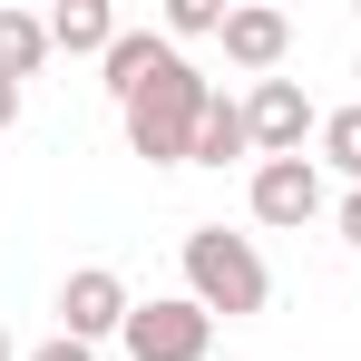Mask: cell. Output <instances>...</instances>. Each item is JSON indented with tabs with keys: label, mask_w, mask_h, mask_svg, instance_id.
<instances>
[{
	"label": "cell",
	"mask_w": 361,
	"mask_h": 361,
	"mask_svg": "<svg viewBox=\"0 0 361 361\" xmlns=\"http://www.w3.org/2000/svg\"><path fill=\"white\" fill-rule=\"evenodd\" d=\"M108 88H118V108H127V147H137L147 166H195V118H205L215 88H205L157 30H118Z\"/></svg>",
	"instance_id": "obj_1"
},
{
	"label": "cell",
	"mask_w": 361,
	"mask_h": 361,
	"mask_svg": "<svg viewBox=\"0 0 361 361\" xmlns=\"http://www.w3.org/2000/svg\"><path fill=\"white\" fill-rule=\"evenodd\" d=\"M185 293L205 302V312H225V322H254L264 293H274V274H264V254L225 225H195L185 235Z\"/></svg>",
	"instance_id": "obj_2"
},
{
	"label": "cell",
	"mask_w": 361,
	"mask_h": 361,
	"mask_svg": "<svg viewBox=\"0 0 361 361\" xmlns=\"http://www.w3.org/2000/svg\"><path fill=\"white\" fill-rule=\"evenodd\" d=\"M127 361H205V342H215V312L195 293H166V302H137L127 312Z\"/></svg>",
	"instance_id": "obj_3"
},
{
	"label": "cell",
	"mask_w": 361,
	"mask_h": 361,
	"mask_svg": "<svg viewBox=\"0 0 361 361\" xmlns=\"http://www.w3.org/2000/svg\"><path fill=\"white\" fill-rule=\"evenodd\" d=\"M244 127H254V157H302V137H312V98H302V78H254V98H244Z\"/></svg>",
	"instance_id": "obj_4"
},
{
	"label": "cell",
	"mask_w": 361,
	"mask_h": 361,
	"mask_svg": "<svg viewBox=\"0 0 361 361\" xmlns=\"http://www.w3.org/2000/svg\"><path fill=\"white\" fill-rule=\"evenodd\" d=\"M127 312H137V302H127L118 274H108V264H78L68 293H59V332L68 342H108V332H127Z\"/></svg>",
	"instance_id": "obj_5"
},
{
	"label": "cell",
	"mask_w": 361,
	"mask_h": 361,
	"mask_svg": "<svg viewBox=\"0 0 361 361\" xmlns=\"http://www.w3.org/2000/svg\"><path fill=\"white\" fill-rule=\"evenodd\" d=\"M254 215L283 225V235H302V225L322 215V176H312V157H264V166H254Z\"/></svg>",
	"instance_id": "obj_6"
},
{
	"label": "cell",
	"mask_w": 361,
	"mask_h": 361,
	"mask_svg": "<svg viewBox=\"0 0 361 361\" xmlns=\"http://www.w3.org/2000/svg\"><path fill=\"white\" fill-rule=\"evenodd\" d=\"M283 49H293V20H283V10H225V59H235V68L274 78Z\"/></svg>",
	"instance_id": "obj_7"
},
{
	"label": "cell",
	"mask_w": 361,
	"mask_h": 361,
	"mask_svg": "<svg viewBox=\"0 0 361 361\" xmlns=\"http://www.w3.org/2000/svg\"><path fill=\"white\" fill-rule=\"evenodd\" d=\"M49 49H68V59L98 49V59H108V49H118V10H108V0H59V10H49Z\"/></svg>",
	"instance_id": "obj_8"
},
{
	"label": "cell",
	"mask_w": 361,
	"mask_h": 361,
	"mask_svg": "<svg viewBox=\"0 0 361 361\" xmlns=\"http://www.w3.org/2000/svg\"><path fill=\"white\" fill-rule=\"evenodd\" d=\"M225 157H254V127H244L235 98H205V118H195V166H225Z\"/></svg>",
	"instance_id": "obj_9"
},
{
	"label": "cell",
	"mask_w": 361,
	"mask_h": 361,
	"mask_svg": "<svg viewBox=\"0 0 361 361\" xmlns=\"http://www.w3.org/2000/svg\"><path fill=\"white\" fill-rule=\"evenodd\" d=\"M39 59H49V20H30V10H0V78L20 88Z\"/></svg>",
	"instance_id": "obj_10"
},
{
	"label": "cell",
	"mask_w": 361,
	"mask_h": 361,
	"mask_svg": "<svg viewBox=\"0 0 361 361\" xmlns=\"http://www.w3.org/2000/svg\"><path fill=\"white\" fill-rule=\"evenodd\" d=\"M322 157L361 185V108H332V118H322Z\"/></svg>",
	"instance_id": "obj_11"
},
{
	"label": "cell",
	"mask_w": 361,
	"mask_h": 361,
	"mask_svg": "<svg viewBox=\"0 0 361 361\" xmlns=\"http://www.w3.org/2000/svg\"><path fill=\"white\" fill-rule=\"evenodd\" d=\"M166 30H176V39H225V10H215V0H176Z\"/></svg>",
	"instance_id": "obj_12"
},
{
	"label": "cell",
	"mask_w": 361,
	"mask_h": 361,
	"mask_svg": "<svg viewBox=\"0 0 361 361\" xmlns=\"http://www.w3.org/2000/svg\"><path fill=\"white\" fill-rule=\"evenodd\" d=\"M30 361H98V352H88V342H68V332H59V342H39Z\"/></svg>",
	"instance_id": "obj_13"
},
{
	"label": "cell",
	"mask_w": 361,
	"mask_h": 361,
	"mask_svg": "<svg viewBox=\"0 0 361 361\" xmlns=\"http://www.w3.org/2000/svg\"><path fill=\"white\" fill-rule=\"evenodd\" d=\"M342 235H352V244H361V185H352V205H342Z\"/></svg>",
	"instance_id": "obj_14"
},
{
	"label": "cell",
	"mask_w": 361,
	"mask_h": 361,
	"mask_svg": "<svg viewBox=\"0 0 361 361\" xmlns=\"http://www.w3.org/2000/svg\"><path fill=\"white\" fill-rule=\"evenodd\" d=\"M10 118H20V88H10V78H0V127H10Z\"/></svg>",
	"instance_id": "obj_15"
},
{
	"label": "cell",
	"mask_w": 361,
	"mask_h": 361,
	"mask_svg": "<svg viewBox=\"0 0 361 361\" xmlns=\"http://www.w3.org/2000/svg\"><path fill=\"white\" fill-rule=\"evenodd\" d=\"M0 361H10V332H0Z\"/></svg>",
	"instance_id": "obj_16"
}]
</instances>
